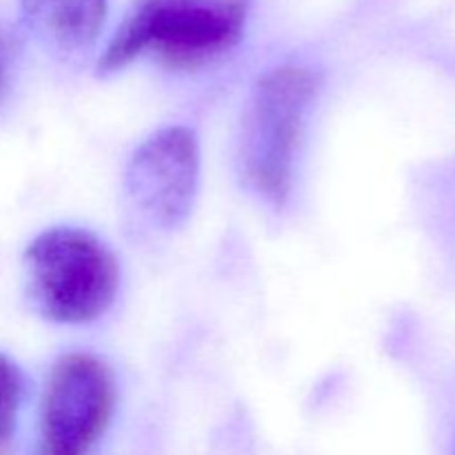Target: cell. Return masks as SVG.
<instances>
[{"instance_id": "9c48e42d", "label": "cell", "mask_w": 455, "mask_h": 455, "mask_svg": "<svg viewBox=\"0 0 455 455\" xmlns=\"http://www.w3.org/2000/svg\"><path fill=\"white\" fill-rule=\"evenodd\" d=\"M38 455H52V453H38Z\"/></svg>"}, {"instance_id": "6da1fadb", "label": "cell", "mask_w": 455, "mask_h": 455, "mask_svg": "<svg viewBox=\"0 0 455 455\" xmlns=\"http://www.w3.org/2000/svg\"><path fill=\"white\" fill-rule=\"evenodd\" d=\"M249 0H136L107 43L98 71L116 74L140 56L200 69L240 43Z\"/></svg>"}, {"instance_id": "7a4b0ae2", "label": "cell", "mask_w": 455, "mask_h": 455, "mask_svg": "<svg viewBox=\"0 0 455 455\" xmlns=\"http://www.w3.org/2000/svg\"><path fill=\"white\" fill-rule=\"evenodd\" d=\"M318 71L280 65L253 84L240 133V172L265 203L283 207L293 189L296 158L307 118L320 92Z\"/></svg>"}, {"instance_id": "ba28073f", "label": "cell", "mask_w": 455, "mask_h": 455, "mask_svg": "<svg viewBox=\"0 0 455 455\" xmlns=\"http://www.w3.org/2000/svg\"><path fill=\"white\" fill-rule=\"evenodd\" d=\"M13 56H16V49H13L12 36L4 29H0V100L4 98L9 83H12Z\"/></svg>"}, {"instance_id": "277c9868", "label": "cell", "mask_w": 455, "mask_h": 455, "mask_svg": "<svg viewBox=\"0 0 455 455\" xmlns=\"http://www.w3.org/2000/svg\"><path fill=\"white\" fill-rule=\"evenodd\" d=\"M114 409L111 369L92 354L62 355L40 400L38 453L87 455L109 427Z\"/></svg>"}, {"instance_id": "5b68a950", "label": "cell", "mask_w": 455, "mask_h": 455, "mask_svg": "<svg viewBox=\"0 0 455 455\" xmlns=\"http://www.w3.org/2000/svg\"><path fill=\"white\" fill-rule=\"evenodd\" d=\"M198 178L196 133L189 127H164L133 151L124 173V191L151 225L176 229L189 218Z\"/></svg>"}, {"instance_id": "8992f818", "label": "cell", "mask_w": 455, "mask_h": 455, "mask_svg": "<svg viewBox=\"0 0 455 455\" xmlns=\"http://www.w3.org/2000/svg\"><path fill=\"white\" fill-rule=\"evenodd\" d=\"M31 29L58 52H80L100 34L107 0H20Z\"/></svg>"}, {"instance_id": "52a82bcc", "label": "cell", "mask_w": 455, "mask_h": 455, "mask_svg": "<svg viewBox=\"0 0 455 455\" xmlns=\"http://www.w3.org/2000/svg\"><path fill=\"white\" fill-rule=\"evenodd\" d=\"M22 395H25L22 371L12 358L0 354V455L12 453Z\"/></svg>"}, {"instance_id": "3957f363", "label": "cell", "mask_w": 455, "mask_h": 455, "mask_svg": "<svg viewBox=\"0 0 455 455\" xmlns=\"http://www.w3.org/2000/svg\"><path fill=\"white\" fill-rule=\"evenodd\" d=\"M25 269L29 302L52 323H93L118 293L120 269L111 249L76 227L36 235L25 251Z\"/></svg>"}]
</instances>
